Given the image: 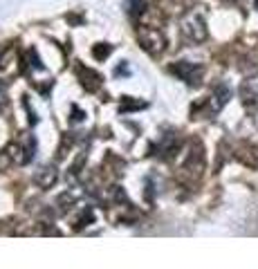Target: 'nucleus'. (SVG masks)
I'll return each mask as SVG.
<instances>
[{"label":"nucleus","instance_id":"1","mask_svg":"<svg viewBox=\"0 0 258 269\" xmlns=\"http://www.w3.org/2000/svg\"><path fill=\"white\" fill-rule=\"evenodd\" d=\"M171 72L191 85H198L200 79H202V67L195 63H189V61H180V63L171 65Z\"/></svg>","mask_w":258,"mask_h":269},{"label":"nucleus","instance_id":"2","mask_svg":"<svg viewBox=\"0 0 258 269\" xmlns=\"http://www.w3.org/2000/svg\"><path fill=\"white\" fill-rule=\"evenodd\" d=\"M137 38L139 43L144 45V50L153 52V54H157V52L164 50V36L157 32V29L153 27H139L137 29Z\"/></svg>","mask_w":258,"mask_h":269},{"label":"nucleus","instance_id":"3","mask_svg":"<svg viewBox=\"0 0 258 269\" xmlns=\"http://www.w3.org/2000/svg\"><path fill=\"white\" fill-rule=\"evenodd\" d=\"M182 34L187 36L189 40H204L206 38V25H204L202 16L191 14V16L182 23Z\"/></svg>","mask_w":258,"mask_h":269},{"label":"nucleus","instance_id":"4","mask_svg":"<svg viewBox=\"0 0 258 269\" xmlns=\"http://www.w3.org/2000/svg\"><path fill=\"white\" fill-rule=\"evenodd\" d=\"M128 9H131V14H144L146 12V0H131V5H128Z\"/></svg>","mask_w":258,"mask_h":269},{"label":"nucleus","instance_id":"5","mask_svg":"<svg viewBox=\"0 0 258 269\" xmlns=\"http://www.w3.org/2000/svg\"><path fill=\"white\" fill-rule=\"evenodd\" d=\"M108 54H110V45H106V48H101V45H99V48H95V56H97V59H106Z\"/></svg>","mask_w":258,"mask_h":269},{"label":"nucleus","instance_id":"6","mask_svg":"<svg viewBox=\"0 0 258 269\" xmlns=\"http://www.w3.org/2000/svg\"><path fill=\"white\" fill-rule=\"evenodd\" d=\"M254 7H256V9H258V0H256V3H254Z\"/></svg>","mask_w":258,"mask_h":269}]
</instances>
